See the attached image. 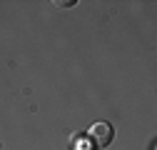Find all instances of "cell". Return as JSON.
<instances>
[{"label": "cell", "mask_w": 157, "mask_h": 150, "mask_svg": "<svg viewBox=\"0 0 157 150\" xmlns=\"http://www.w3.org/2000/svg\"><path fill=\"white\" fill-rule=\"evenodd\" d=\"M90 138L95 140V145H110L112 143V138H115V130H112V125L110 123H105V120H97V123H92L90 125Z\"/></svg>", "instance_id": "obj_1"}, {"label": "cell", "mask_w": 157, "mask_h": 150, "mask_svg": "<svg viewBox=\"0 0 157 150\" xmlns=\"http://www.w3.org/2000/svg\"><path fill=\"white\" fill-rule=\"evenodd\" d=\"M72 150H92V148H90V138H85V135H72Z\"/></svg>", "instance_id": "obj_2"}]
</instances>
